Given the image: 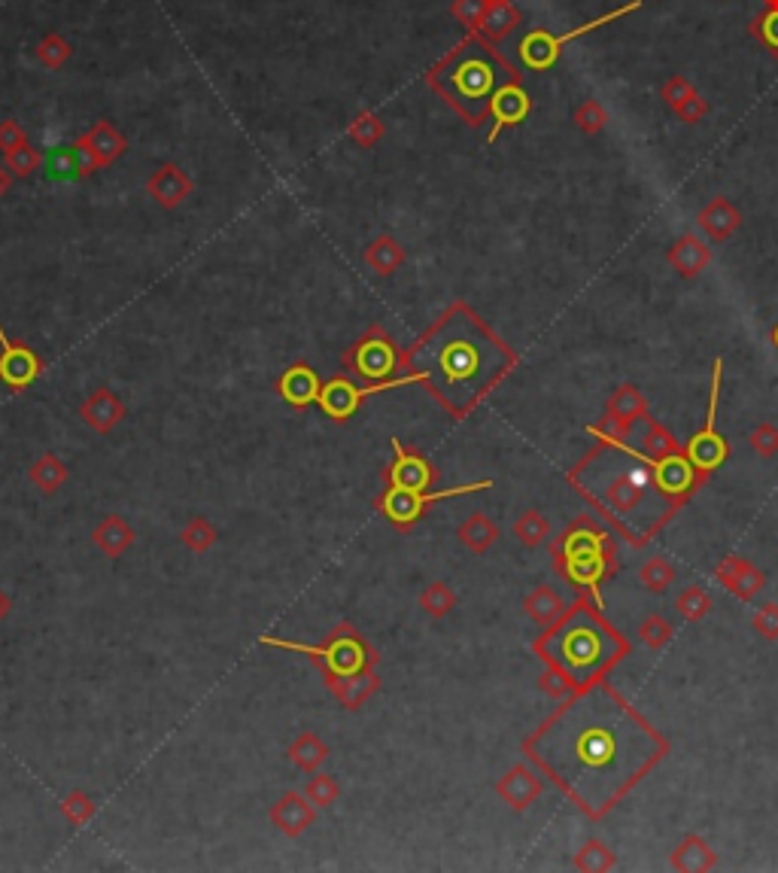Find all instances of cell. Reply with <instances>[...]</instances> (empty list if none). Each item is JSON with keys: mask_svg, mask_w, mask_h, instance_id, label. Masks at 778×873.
<instances>
[{"mask_svg": "<svg viewBox=\"0 0 778 873\" xmlns=\"http://www.w3.org/2000/svg\"><path fill=\"white\" fill-rule=\"evenodd\" d=\"M10 609H13V600L0 590V618H7L10 614Z\"/></svg>", "mask_w": 778, "mask_h": 873, "instance_id": "cell-50", "label": "cell"}, {"mask_svg": "<svg viewBox=\"0 0 778 873\" xmlns=\"http://www.w3.org/2000/svg\"><path fill=\"white\" fill-rule=\"evenodd\" d=\"M316 822V806L307 801V794L287 792L271 806V825L287 837H299Z\"/></svg>", "mask_w": 778, "mask_h": 873, "instance_id": "cell-19", "label": "cell"}, {"mask_svg": "<svg viewBox=\"0 0 778 873\" xmlns=\"http://www.w3.org/2000/svg\"><path fill=\"white\" fill-rule=\"evenodd\" d=\"M420 609H423L426 614H432V618L451 614L453 609H456V594H453V587L444 585V582H432V585L420 594Z\"/></svg>", "mask_w": 778, "mask_h": 873, "instance_id": "cell-36", "label": "cell"}, {"mask_svg": "<svg viewBox=\"0 0 778 873\" xmlns=\"http://www.w3.org/2000/svg\"><path fill=\"white\" fill-rule=\"evenodd\" d=\"M514 68H508L499 55L487 49L484 43L468 41L463 43L456 53L444 61V68L438 70V82L441 89L451 95L456 107L463 110L472 123L478 125L487 113H490L492 95L506 85L514 82Z\"/></svg>", "mask_w": 778, "mask_h": 873, "instance_id": "cell-5", "label": "cell"}, {"mask_svg": "<svg viewBox=\"0 0 778 873\" xmlns=\"http://www.w3.org/2000/svg\"><path fill=\"white\" fill-rule=\"evenodd\" d=\"M43 375V359L25 344L10 342L0 326V383L10 390H25Z\"/></svg>", "mask_w": 778, "mask_h": 873, "instance_id": "cell-14", "label": "cell"}, {"mask_svg": "<svg viewBox=\"0 0 778 873\" xmlns=\"http://www.w3.org/2000/svg\"><path fill=\"white\" fill-rule=\"evenodd\" d=\"M547 536H550V520H547L542 512H535V508L523 512V515L514 520V539H518L520 545L526 548L545 545Z\"/></svg>", "mask_w": 778, "mask_h": 873, "instance_id": "cell-33", "label": "cell"}, {"mask_svg": "<svg viewBox=\"0 0 778 873\" xmlns=\"http://www.w3.org/2000/svg\"><path fill=\"white\" fill-rule=\"evenodd\" d=\"M715 578H718L730 594H736L739 600H754V597L766 587V575L760 573L754 563H748L745 558H736V554H730V558L721 560V566L715 570Z\"/></svg>", "mask_w": 778, "mask_h": 873, "instance_id": "cell-17", "label": "cell"}, {"mask_svg": "<svg viewBox=\"0 0 778 873\" xmlns=\"http://www.w3.org/2000/svg\"><path fill=\"white\" fill-rule=\"evenodd\" d=\"M639 636H642V642L651 648V652H660V648H666L672 642L675 628H672L663 614H648L642 621V628H639Z\"/></svg>", "mask_w": 778, "mask_h": 873, "instance_id": "cell-41", "label": "cell"}, {"mask_svg": "<svg viewBox=\"0 0 778 873\" xmlns=\"http://www.w3.org/2000/svg\"><path fill=\"white\" fill-rule=\"evenodd\" d=\"M742 226V214L730 205L727 198H715L702 214H699V229L709 234L711 241H727L730 234Z\"/></svg>", "mask_w": 778, "mask_h": 873, "instance_id": "cell-27", "label": "cell"}, {"mask_svg": "<svg viewBox=\"0 0 778 873\" xmlns=\"http://www.w3.org/2000/svg\"><path fill=\"white\" fill-rule=\"evenodd\" d=\"M82 171H85V164H82V159L77 152H53V159H49V174H53L55 180L77 177Z\"/></svg>", "mask_w": 778, "mask_h": 873, "instance_id": "cell-46", "label": "cell"}, {"mask_svg": "<svg viewBox=\"0 0 778 873\" xmlns=\"http://www.w3.org/2000/svg\"><path fill=\"white\" fill-rule=\"evenodd\" d=\"M92 539H95V545L101 548V554H107L109 560H116L123 558L125 551L135 545V530H131V524L125 518L109 515V518L101 520L95 530H92Z\"/></svg>", "mask_w": 778, "mask_h": 873, "instance_id": "cell-24", "label": "cell"}, {"mask_svg": "<svg viewBox=\"0 0 778 873\" xmlns=\"http://www.w3.org/2000/svg\"><path fill=\"white\" fill-rule=\"evenodd\" d=\"M636 10H642V0H629V3H624L620 10H612V13L600 15V19L588 22V25L574 27V31H566V34H560V37H557V34H550V31H533V34H526V37L520 41V46H518L520 61H523V65H526L530 70L554 68L566 43L578 41L581 34H593V31L612 25V22H617V19H624V15H629V13H636Z\"/></svg>", "mask_w": 778, "mask_h": 873, "instance_id": "cell-8", "label": "cell"}, {"mask_svg": "<svg viewBox=\"0 0 778 873\" xmlns=\"http://www.w3.org/2000/svg\"><path fill=\"white\" fill-rule=\"evenodd\" d=\"M530 110H533V101H530V95H526V89H523L518 80L506 82V85H502V89H499V92H496L490 101V116H492L490 143L496 140V137H499V131H502V128L523 123V119L530 116Z\"/></svg>", "mask_w": 778, "mask_h": 873, "instance_id": "cell-16", "label": "cell"}, {"mask_svg": "<svg viewBox=\"0 0 778 873\" xmlns=\"http://www.w3.org/2000/svg\"><path fill=\"white\" fill-rule=\"evenodd\" d=\"M219 532L217 527L210 524L207 518H191L183 530H179V542L189 548V551H195V554H205V551H210V548L217 545Z\"/></svg>", "mask_w": 778, "mask_h": 873, "instance_id": "cell-35", "label": "cell"}, {"mask_svg": "<svg viewBox=\"0 0 778 873\" xmlns=\"http://www.w3.org/2000/svg\"><path fill=\"white\" fill-rule=\"evenodd\" d=\"M645 417H648V399H645V393L636 383L617 387L615 393L608 397V402H605V421H612L620 436L636 421H645Z\"/></svg>", "mask_w": 778, "mask_h": 873, "instance_id": "cell-20", "label": "cell"}, {"mask_svg": "<svg viewBox=\"0 0 778 873\" xmlns=\"http://www.w3.org/2000/svg\"><path fill=\"white\" fill-rule=\"evenodd\" d=\"M262 645H274V648H283V652H299V655L314 657L316 667L323 669L326 685L356 676L362 669L371 667V652L369 645L362 642L359 630L353 624H341V628L332 633V640L326 645H301V642L277 640V636H262Z\"/></svg>", "mask_w": 778, "mask_h": 873, "instance_id": "cell-7", "label": "cell"}, {"mask_svg": "<svg viewBox=\"0 0 778 873\" xmlns=\"http://www.w3.org/2000/svg\"><path fill=\"white\" fill-rule=\"evenodd\" d=\"M456 536H460V542H463L472 554H487V551L496 545V539H499V527H496L487 515H472V518H465L463 524H460Z\"/></svg>", "mask_w": 778, "mask_h": 873, "instance_id": "cell-28", "label": "cell"}, {"mask_svg": "<svg viewBox=\"0 0 778 873\" xmlns=\"http://www.w3.org/2000/svg\"><path fill=\"white\" fill-rule=\"evenodd\" d=\"M304 794H307V801H311L316 809H326V806L338 804L341 785H338V779L328 777V773H314V777L307 779V785H304Z\"/></svg>", "mask_w": 778, "mask_h": 873, "instance_id": "cell-37", "label": "cell"}, {"mask_svg": "<svg viewBox=\"0 0 778 873\" xmlns=\"http://www.w3.org/2000/svg\"><path fill=\"white\" fill-rule=\"evenodd\" d=\"M347 363L359 378H365L369 383H383L398 366L396 344L390 342L383 332H371L350 351Z\"/></svg>", "mask_w": 778, "mask_h": 873, "instance_id": "cell-12", "label": "cell"}, {"mask_svg": "<svg viewBox=\"0 0 778 873\" xmlns=\"http://www.w3.org/2000/svg\"><path fill=\"white\" fill-rule=\"evenodd\" d=\"M533 652L545 667L560 669L574 688H584L608 679V673L629 655V642L608 624L600 602L584 594L535 640Z\"/></svg>", "mask_w": 778, "mask_h": 873, "instance_id": "cell-4", "label": "cell"}, {"mask_svg": "<svg viewBox=\"0 0 778 873\" xmlns=\"http://www.w3.org/2000/svg\"><path fill=\"white\" fill-rule=\"evenodd\" d=\"M514 22H518V13H514V10H508V7H499V10H496V15H492L490 31L492 34H506L508 27H514Z\"/></svg>", "mask_w": 778, "mask_h": 873, "instance_id": "cell-49", "label": "cell"}, {"mask_svg": "<svg viewBox=\"0 0 778 873\" xmlns=\"http://www.w3.org/2000/svg\"><path fill=\"white\" fill-rule=\"evenodd\" d=\"M554 570L569 578L574 587H588L593 600L600 602V585L605 575L615 570V548L608 532L596 527L590 518H578L554 542Z\"/></svg>", "mask_w": 778, "mask_h": 873, "instance_id": "cell-6", "label": "cell"}, {"mask_svg": "<svg viewBox=\"0 0 778 873\" xmlns=\"http://www.w3.org/2000/svg\"><path fill=\"white\" fill-rule=\"evenodd\" d=\"M670 262L675 272L682 277H697L706 265L711 262L709 246L699 241L697 234H684L675 244L670 246Z\"/></svg>", "mask_w": 778, "mask_h": 873, "instance_id": "cell-25", "label": "cell"}, {"mask_svg": "<svg viewBox=\"0 0 778 873\" xmlns=\"http://www.w3.org/2000/svg\"><path fill=\"white\" fill-rule=\"evenodd\" d=\"M639 582H642L648 590H654V594H663L666 587L675 582V566H672L670 560L666 558H654L645 563L642 570H639Z\"/></svg>", "mask_w": 778, "mask_h": 873, "instance_id": "cell-39", "label": "cell"}, {"mask_svg": "<svg viewBox=\"0 0 778 873\" xmlns=\"http://www.w3.org/2000/svg\"><path fill=\"white\" fill-rule=\"evenodd\" d=\"M289 761L304 770V773H316V767H323V761L328 758V746L316 734H301L292 739L289 746Z\"/></svg>", "mask_w": 778, "mask_h": 873, "instance_id": "cell-31", "label": "cell"}, {"mask_svg": "<svg viewBox=\"0 0 778 873\" xmlns=\"http://www.w3.org/2000/svg\"><path fill=\"white\" fill-rule=\"evenodd\" d=\"M538 688H542L545 694L554 697V700H566V697L572 694V691H578V688H574V685L569 682L566 676H562L560 669H554V667H547L545 673H542V679H538Z\"/></svg>", "mask_w": 778, "mask_h": 873, "instance_id": "cell-45", "label": "cell"}, {"mask_svg": "<svg viewBox=\"0 0 778 873\" xmlns=\"http://www.w3.org/2000/svg\"><path fill=\"white\" fill-rule=\"evenodd\" d=\"M61 813L68 816L70 825H85V822H92V816H95V804H92V797L85 792H70L65 801H61Z\"/></svg>", "mask_w": 778, "mask_h": 873, "instance_id": "cell-43", "label": "cell"}, {"mask_svg": "<svg viewBox=\"0 0 778 873\" xmlns=\"http://www.w3.org/2000/svg\"><path fill=\"white\" fill-rule=\"evenodd\" d=\"M590 436L602 438V445L569 472V481L629 545H645L682 508V503L670 499L657 487L651 463L642 450L629 448L624 441L627 463H617L612 436L600 426H590Z\"/></svg>", "mask_w": 778, "mask_h": 873, "instance_id": "cell-3", "label": "cell"}, {"mask_svg": "<svg viewBox=\"0 0 778 873\" xmlns=\"http://www.w3.org/2000/svg\"><path fill=\"white\" fill-rule=\"evenodd\" d=\"M752 628L764 636V640H778V606L776 602H766L760 606L752 618Z\"/></svg>", "mask_w": 778, "mask_h": 873, "instance_id": "cell-47", "label": "cell"}, {"mask_svg": "<svg viewBox=\"0 0 778 873\" xmlns=\"http://www.w3.org/2000/svg\"><path fill=\"white\" fill-rule=\"evenodd\" d=\"M80 417L82 424H89L95 433L107 436L109 429H116L125 421L123 399L116 397L113 390H95L92 397L82 402Z\"/></svg>", "mask_w": 778, "mask_h": 873, "instance_id": "cell-22", "label": "cell"}, {"mask_svg": "<svg viewBox=\"0 0 778 873\" xmlns=\"http://www.w3.org/2000/svg\"><path fill=\"white\" fill-rule=\"evenodd\" d=\"M27 478H31V484H34L37 491L46 493V496H53L55 491L65 487V481H68V466L61 463L55 453H43V457H37V460L31 463Z\"/></svg>", "mask_w": 778, "mask_h": 873, "instance_id": "cell-29", "label": "cell"}, {"mask_svg": "<svg viewBox=\"0 0 778 873\" xmlns=\"http://www.w3.org/2000/svg\"><path fill=\"white\" fill-rule=\"evenodd\" d=\"M752 31L766 43V46H769V49H773V53H778V7L760 15V19L752 25Z\"/></svg>", "mask_w": 778, "mask_h": 873, "instance_id": "cell-48", "label": "cell"}, {"mask_svg": "<svg viewBox=\"0 0 778 873\" xmlns=\"http://www.w3.org/2000/svg\"><path fill=\"white\" fill-rule=\"evenodd\" d=\"M773 347L778 351V323H776V329H773Z\"/></svg>", "mask_w": 778, "mask_h": 873, "instance_id": "cell-51", "label": "cell"}, {"mask_svg": "<svg viewBox=\"0 0 778 873\" xmlns=\"http://www.w3.org/2000/svg\"><path fill=\"white\" fill-rule=\"evenodd\" d=\"M490 487H492L490 478L475 481V484L448 487V491H398V487H386V493L378 499V508H381L383 518L390 520V524H396L402 530H408V527H414L417 520L423 518L429 505L441 503V499H453V496H465V493L490 491Z\"/></svg>", "mask_w": 778, "mask_h": 873, "instance_id": "cell-9", "label": "cell"}, {"mask_svg": "<svg viewBox=\"0 0 778 873\" xmlns=\"http://www.w3.org/2000/svg\"><path fill=\"white\" fill-rule=\"evenodd\" d=\"M675 609H678V614H682L684 621H702L711 609V597L699 585H690L678 594Z\"/></svg>", "mask_w": 778, "mask_h": 873, "instance_id": "cell-38", "label": "cell"}, {"mask_svg": "<svg viewBox=\"0 0 778 873\" xmlns=\"http://www.w3.org/2000/svg\"><path fill=\"white\" fill-rule=\"evenodd\" d=\"M645 424H648V433H645L642 453L648 457V460H663V457H670V453H678V450H682L678 438L672 436L670 429H666L663 424H657L651 414L645 417Z\"/></svg>", "mask_w": 778, "mask_h": 873, "instance_id": "cell-34", "label": "cell"}, {"mask_svg": "<svg viewBox=\"0 0 778 873\" xmlns=\"http://www.w3.org/2000/svg\"><path fill=\"white\" fill-rule=\"evenodd\" d=\"M670 864L682 873H706L718 868V855H715V849L699 834H690V837H684L682 843L675 847Z\"/></svg>", "mask_w": 778, "mask_h": 873, "instance_id": "cell-23", "label": "cell"}, {"mask_svg": "<svg viewBox=\"0 0 778 873\" xmlns=\"http://www.w3.org/2000/svg\"><path fill=\"white\" fill-rule=\"evenodd\" d=\"M408 383H423L420 375L408 371L405 378H396V381H383V383H369V387H359L350 378H332V381L323 383L320 390V399L316 405L323 409L328 421H350L359 405L365 402L374 393H383V390H398V387H408Z\"/></svg>", "mask_w": 778, "mask_h": 873, "instance_id": "cell-11", "label": "cell"}, {"mask_svg": "<svg viewBox=\"0 0 778 873\" xmlns=\"http://www.w3.org/2000/svg\"><path fill=\"white\" fill-rule=\"evenodd\" d=\"M648 463H651V472H654L657 487L666 493L670 499H675V503L682 505L687 503L690 493L697 491L699 484L706 481V478L697 472V466L687 460L684 450L670 453V457H663V460H648Z\"/></svg>", "mask_w": 778, "mask_h": 873, "instance_id": "cell-13", "label": "cell"}, {"mask_svg": "<svg viewBox=\"0 0 778 873\" xmlns=\"http://www.w3.org/2000/svg\"><path fill=\"white\" fill-rule=\"evenodd\" d=\"M186 180L179 177V174H174L171 168L164 171V174H159V177L152 180V195L162 202V205H177L179 198L186 195Z\"/></svg>", "mask_w": 778, "mask_h": 873, "instance_id": "cell-42", "label": "cell"}, {"mask_svg": "<svg viewBox=\"0 0 778 873\" xmlns=\"http://www.w3.org/2000/svg\"><path fill=\"white\" fill-rule=\"evenodd\" d=\"M748 445H752L754 453H760V457H776L778 453V426L773 424H760L754 426L752 433H748Z\"/></svg>", "mask_w": 778, "mask_h": 873, "instance_id": "cell-44", "label": "cell"}, {"mask_svg": "<svg viewBox=\"0 0 778 873\" xmlns=\"http://www.w3.org/2000/svg\"><path fill=\"white\" fill-rule=\"evenodd\" d=\"M320 390H323V381L316 378V371L311 366H289L280 381H277V393L280 399H287L292 409H307V405H316L320 399Z\"/></svg>", "mask_w": 778, "mask_h": 873, "instance_id": "cell-21", "label": "cell"}, {"mask_svg": "<svg viewBox=\"0 0 778 873\" xmlns=\"http://www.w3.org/2000/svg\"><path fill=\"white\" fill-rule=\"evenodd\" d=\"M523 751L584 816L602 819L670 755V739L600 679L566 697Z\"/></svg>", "mask_w": 778, "mask_h": 873, "instance_id": "cell-1", "label": "cell"}, {"mask_svg": "<svg viewBox=\"0 0 778 873\" xmlns=\"http://www.w3.org/2000/svg\"><path fill=\"white\" fill-rule=\"evenodd\" d=\"M514 363L518 356L465 305H453L405 356V366L420 375L453 417L478 409L480 399L514 369Z\"/></svg>", "mask_w": 778, "mask_h": 873, "instance_id": "cell-2", "label": "cell"}, {"mask_svg": "<svg viewBox=\"0 0 778 873\" xmlns=\"http://www.w3.org/2000/svg\"><path fill=\"white\" fill-rule=\"evenodd\" d=\"M721 375H724V363L715 359V369H711V390H709V417H706V426H702L697 436L687 441V448H684L687 460L697 466V472L702 478H709L711 472H718V469L727 463V457H730L727 438L715 429V424H718V402H721Z\"/></svg>", "mask_w": 778, "mask_h": 873, "instance_id": "cell-10", "label": "cell"}, {"mask_svg": "<svg viewBox=\"0 0 778 873\" xmlns=\"http://www.w3.org/2000/svg\"><path fill=\"white\" fill-rule=\"evenodd\" d=\"M572 868L584 873H608L617 868V855L602 840H588L584 847L574 852Z\"/></svg>", "mask_w": 778, "mask_h": 873, "instance_id": "cell-32", "label": "cell"}, {"mask_svg": "<svg viewBox=\"0 0 778 873\" xmlns=\"http://www.w3.org/2000/svg\"><path fill=\"white\" fill-rule=\"evenodd\" d=\"M542 779H538V773L535 770H530L526 765H518L508 770L506 777L496 782V794L506 801L511 809H518V813H523V809H530V806L538 801V794H542Z\"/></svg>", "mask_w": 778, "mask_h": 873, "instance_id": "cell-18", "label": "cell"}, {"mask_svg": "<svg viewBox=\"0 0 778 873\" xmlns=\"http://www.w3.org/2000/svg\"><path fill=\"white\" fill-rule=\"evenodd\" d=\"M402 260H405V253H402L396 241H390V238L374 241L369 250V265L378 274H393L398 265H402Z\"/></svg>", "mask_w": 778, "mask_h": 873, "instance_id": "cell-40", "label": "cell"}, {"mask_svg": "<svg viewBox=\"0 0 778 873\" xmlns=\"http://www.w3.org/2000/svg\"><path fill=\"white\" fill-rule=\"evenodd\" d=\"M328 688H332V694L338 697V703H341L344 710H359V707L381 688V679H378V673L369 667L362 669V673H356V676H347V679L332 682Z\"/></svg>", "mask_w": 778, "mask_h": 873, "instance_id": "cell-26", "label": "cell"}, {"mask_svg": "<svg viewBox=\"0 0 778 873\" xmlns=\"http://www.w3.org/2000/svg\"><path fill=\"white\" fill-rule=\"evenodd\" d=\"M393 453L396 460L386 469V484L398 487V491H426L436 484V466L429 463L420 453H410L408 448H402V441L393 438Z\"/></svg>", "mask_w": 778, "mask_h": 873, "instance_id": "cell-15", "label": "cell"}, {"mask_svg": "<svg viewBox=\"0 0 778 873\" xmlns=\"http://www.w3.org/2000/svg\"><path fill=\"white\" fill-rule=\"evenodd\" d=\"M523 609H526V614L533 618L535 624H542V628H550V624H554V621H557V618L566 612L560 594L547 585L535 587L533 594L526 597V602H523Z\"/></svg>", "mask_w": 778, "mask_h": 873, "instance_id": "cell-30", "label": "cell"}]
</instances>
